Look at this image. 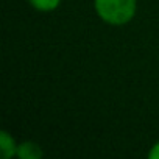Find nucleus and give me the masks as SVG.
<instances>
[{
    "instance_id": "obj_1",
    "label": "nucleus",
    "mask_w": 159,
    "mask_h": 159,
    "mask_svg": "<svg viewBox=\"0 0 159 159\" xmlns=\"http://www.w3.org/2000/svg\"><path fill=\"white\" fill-rule=\"evenodd\" d=\"M97 16L108 25L120 27L133 20L137 10L136 0H94Z\"/></svg>"
},
{
    "instance_id": "obj_2",
    "label": "nucleus",
    "mask_w": 159,
    "mask_h": 159,
    "mask_svg": "<svg viewBox=\"0 0 159 159\" xmlns=\"http://www.w3.org/2000/svg\"><path fill=\"white\" fill-rule=\"evenodd\" d=\"M16 156L19 159H41L44 156V153H42V148L39 143H36L33 140H25L17 145Z\"/></svg>"
},
{
    "instance_id": "obj_3",
    "label": "nucleus",
    "mask_w": 159,
    "mask_h": 159,
    "mask_svg": "<svg viewBox=\"0 0 159 159\" xmlns=\"http://www.w3.org/2000/svg\"><path fill=\"white\" fill-rule=\"evenodd\" d=\"M0 148H2L3 159H10V157L16 156V153H17V143H16L14 137L5 129L0 131Z\"/></svg>"
},
{
    "instance_id": "obj_4",
    "label": "nucleus",
    "mask_w": 159,
    "mask_h": 159,
    "mask_svg": "<svg viewBox=\"0 0 159 159\" xmlns=\"http://www.w3.org/2000/svg\"><path fill=\"white\" fill-rule=\"evenodd\" d=\"M28 2L34 10L41 13H52L59 7L61 0H28Z\"/></svg>"
},
{
    "instance_id": "obj_5",
    "label": "nucleus",
    "mask_w": 159,
    "mask_h": 159,
    "mask_svg": "<svg viewBox=\"0 0 159 159\" xmlns=\"http://www.w3.org/2000/svg\"><path fill=\"white\" fill-rule=\"evenodd\" d=\"M148 157L150 159H159V142H156L151 147V150L148 151Z\"/></svg>"
}]
</instances>
